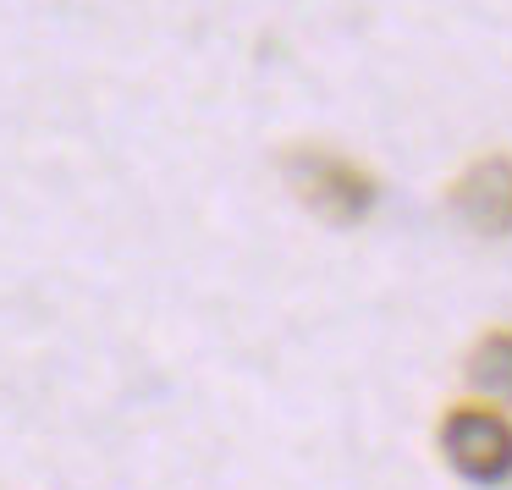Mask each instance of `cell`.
<instances>
[{
	"label": "cell",
	"instance_id": "obj_1",
	"mask_svg": "<svg viewBox=\"0 0 512 490\" xmlns=\"http://www.w3.org/2000/svg\"><path fill=\"white\" fill-rule=\"evenodd\" d=\"M281 171H287L292 193L331 226H358L380 199L375 177H369L364 166H353L347 155H331V149H314V144L287 149V155H281Z\"/></svg>",
	"mask_w": 512,
	"mask_h": 490
},
{
	"label": "cell",
	"instance_id": "obj_2",
	"mask_svg": "<svg viewBox=\"0 0 512 490\" xmlns=\"http://www.w3.org/2000/svg\"><path fill=\"white\" fill-rule=\"evenodd\" d=\"M441 452L468 485H507L512 479V419H501L496 408L446 413Z\"/></svg>",
	"mask_w": 512,
	"mask_h": 490
},
{
	"label": "cell",
	"instance_id": "obj_3",
	"mask_svg": "<svg viewBox=\"0 0 512 490\" xmlns=\"http://www.w3.org/2000/svg\"><path fill=\"white\" fill-rule=\"evenodd\" d=\"M452 210L463 215L474 232L485 237H507L512 232V160L507 155H485L452 182Z\"/></svg>",
	"mask_w": 512,
	"mask_h": 490
},
{
	"label": "cell",
	"instance_id": "obj_4",
	"mask_svg": "<svg viewBox=\"0 0 512 490\" xmlns=\"http://www.w3.org/2000/svg\"><path fill=\"white\" fill-rule=\"evenodd\" d=\"M468 380L490 397H507L512 402V331H490L485 342L474 347L468 358Z\"/></svg>",
	"mask_w": 512,
	"mask_h": 490
}]
</instances>
